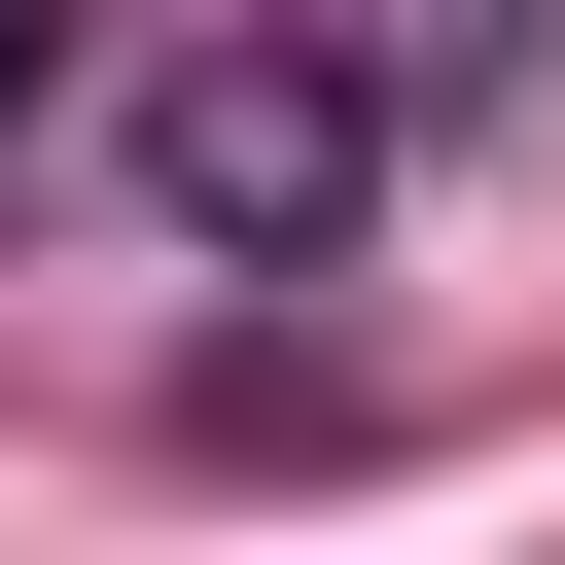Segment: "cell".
Returning a JSON list of instances; mask_svg holds the SVG:
<instances>
[{
    "mask_svg": "<svg viewBox=\"0 0 565 565\" xmlns=\"http://www.w3.org/2000/svg\"><path fill=\"white\" fill-rule=\"evenodd\" d=\"M424 106H459V0H212V35L106 106V177H141L177 282H353L388 177H424Z\"/></svg>",
    "mask_w": 565,
    "mask_h": 565,
    "instance_id": "6da1fadb",
    "label": "cell"
},
{
    "mask_svg": "<svg viewBox=\"0 0 565 565\" xmlns=\"http://www.w3.org/2000/svg\"><path fill=\"white\" fill-rule=\"evenodd\" d=\"M35 141H71V0H0V212H35Z\"/></svg>",
    "mask_w": 565,
    "mask_h": 565,
    "instance_id": "7a4b0ae2",
    "label": "cell"
}]
</instances>
